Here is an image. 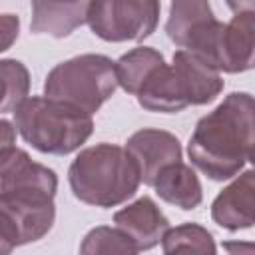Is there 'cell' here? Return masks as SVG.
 <instances>
[{
    "label": "cell",
    "instance_id": "cell-1",
    "mask_svg": "<svg viewBox=\"0 0 255 255\" xmlns=\"http://www.w3.org/2000/svg\"><path fill=\"white\" fill-rule=\"evenodd\" d=\"M255 104L247 92H231L199 118L187 143L191 163L209 179L225 181L243 171L253 157Z\"/></svg>",
    "mask_w": 255,
    "mask_h": 255
},
{
    "label": "cell",
    "instance_id": "cell-2",
    "mask_svg": "<svg viewBox=\"0 0 255 255\" xmlns=\"http://www.w3.org/2000/svg\"><path fill=\"white\" fill-rule=\"evenodd\" d=\"M68 181L76 199L104 209L126 203L141 183L129 151L106 141L90 145L76 155L68 169Z\"/></svg>",
    "mask_w": 255,
    "mask_h": 255
},
{
    "label": "cell",
    "instance_id": "cell-3",
    "mask_svg": "<svg viewBox=\"0 0 255 255\" xmlns=\"http://www.w3.org/2000/svg\"><path fill=\"white\" fill-rule=\"evenodd\" d=\"M12 114L24 141L50 155H68L80 149L94 131L90 114L46 96L24 98Z\"/></svg>",
    "mask_w": 255,
    "mask_h": 255
},
{
    "label": "cell",
    "instance_id": "cell-4",
    "mask_svg": "<svg viewBox=\"0 0 255 255\" xmlns=\"http://www.w3.org/2000/svg\"><path fill=\"white\" fill-rule=\"evenodd\" d=\"M116 62L104 54H80L54 66L44 82V96L96 114L116 92Z\"/></svg>",
    "mask_w": 255,
    "mask_h": 255
},
{
    "label": "cell",
    "instance_id": "cell-5",
    "mask_svg": "<svg viewBox=\"0 0 255 255\" xmlns=\"http://www.w3.org/2000/svg\"><path fill=\"white\" fill-rule=\"evenodd\" d=\"M159 0H90L86 24L106 42H141L159 22Z\"/></svg>",
    "mask_w": 255,
    "mask_h": 255
},
{
    "label": "cell",
    "instance_id": "cell-6",
    "mask_svg": "<svg viewBox=\"0 0 255 255\" xmlns=\"http://www.w3.org/2000/svg\"><path fill=\"white\" fill-rule=\"evenodd\" d=\"M58 175L48 165L30 157L28 151L10 145L0 151V199L54 201Z\"/></svg>",
    "mask_w": 255,
    "mask_h": 255
},
{
    "label": "cell",
    "instance_id": "cell-7",
    "mask_svg": "<svg viewBox=\"0 0 255 255\" xmlns=\"http://www.w3.org/2000/svg\"><path fill=\"white\" fill-rule=\"evenodd\" d=\"M219 24L221 22L215 18L209 0H171L165 32L175 46L203 58Z\"/></svg>",
    "mask_w": 255,
    "mask_h": 255
},
{
    "label": "cell",
    "instance_id": "cell-8",
    "mask_svg": "<svg viewBox=\"0 0 255 255\" xmlns=\"http://www.w3.org/2000/svg\"><path fill=\"white\" fill-rule=\"evenodd\" d=\"M171 74L173 88L183 110L187 106L211 104L223 90V80L219 72L183 48L173 54Z\"/></svg>",
    "mask_w": 255,
    "mask_h": 255
},
{
    "label": "cell",
    "instance_id": "cell-9",
    "mask_svg": "<svg viewBox=\"0 0 255 255\" xmlns=\"http://www.w3.org/2000/svg\"><path fill=\"white\" fill-rule=\"evenodd\" d=\"M253 20L255 12H239L231 22L221 24L209 58L213 70L241 74L253 68Z\"/></svg>",
    "mask_w": 255,
    "mask_h": 255
},
{
    "label": "cell",
    "instance_id": "cell-10",
    "mask_svg": "<svg viewBox=\"0 0 255 255\" xmlns=\"http://www.w3.org/2000/svg\"><path fill=\"white\" fill-rule=\"evenodd\" d=\"M126 149L135 159L139 181L149 187L161 167L181 159L179 139L173 133L155 128H143L131 133L126 141Z\"/></svg>",
    "mask_w": 255,
    "mask_h": 255
},
{
    "label": "cell",
    "instance_id": "cell-11",
    "mask_svg": "<svg viewBox=\"0 0 255 255\" xmlns=\"http://www.w3.org/2000/svg\"><path fill=\"white\" fill-rule=\"evenodd\" d=\"M253 193H255V173L253 169H245L241 175L237 173L235 179L223 187L211 203V219L227 229H251L255 223L253 215Z\"/></svg>",
    "mask_w": 255,
    "mask_h": 255
},
{
    "label": "cell",
    "instance_id": "cell-12",
    "mask_svg": "<svg viewBox=\"0 0 255 255\" xmlns=\"http://www.w3.org/2000/svg\"><path fill=\"white\" fill-rule=\"evenodd\" d=\"M114 223L131 239L137 253L153 249L161 241L163 233L169 229V219L163 215L157 203L147 195L116 211Z\"/></svg>",
    "mask_w": 255,
    "mask_h": 255
},
{
    "label": "cell",
    "instance_id": "cell-13",
    "mask_svg": "<svg viewBox=\"0 0 255 255\" xmlns=\"http://www.w3.org/2000/svg\"><path fill=\"white\" fill-rule=\"evenodd\" d=\"M88 6L90 0H30V30L52 38H66L86 24Z\"/></svg>",
    "mask_w": 255,
    "mask_h": 255
},
{
    "label": "cell",
    "instance_id": "cell-14",
    "mask_svg": "<svg viewBox=\"0 0 255 255\" xmlns=\"http://www.w3.org/2000/svg\"><path fill=\"white\" fill-rule=\"evenodd\" d=\"M151 187L155 189L159 199L183 211H191L203 201V187L197 173L181 159L161 167Z\"/></svg>",
    "mask_w": 255,
    "mask_h": 255
},
{
    "label": "cell",
    "instance_id": "cell-15",
    "mask_svg": "<svg viewBox=\"0 0 255 255\" xmlns=\"http://www.w3.org/2000/svg\"><path fill=\"white\" fill-rule=\"evenodd\" d=\"M163 56L149 48V46H139L133 48L129 52H126L124 56H120V60L116 62V78H118V86L135 96L139 92V88L145 84V80L163 64Z\"/></svg>",
    "mask_w": 255,
    "mask_h": 255
},
{
    "label": "cell",
    "instance_id": "cell-16",
    "mask_svg": "<svg viewBox=\"0 0 255 255\" xmlns=\"http://www.w3.org/2000/svg\"><path fill=\"white\" fill-rule=\"evenodd\" d=\"M161 251L165 255L171 253H215V241L213 235L199 223H183L177 227H171L161 237Z\"/></svg>",
    "mask_w": 255,
    "mask_h": 255
},
{
    "label": "cell",
    "instance_id": "cell-17",
    "mask_svg": "<svg viewBox=\"0 0 255 255\" xmlns=\"http://www.w3.org/2000/svg\"><path fill=\"white\" fill-rule=\"evenodd\" d=\"M30 72L18 60H0V114L14 112L16 106L28 98Z\"/></svg>",
    "mask_w": 255,
    "mask_h": 255
},
{
    "label": "cell",
    "instance_id": "cell-18",
    "mask_svg": "<svg viewBox=\"0 0 255 255\" xmlns=\"http://www.w3.org/2000/svg\"><path fill=\"white\" fill-rule=\"evenodd\" d=\"M80 253H84V255H100V253L133 255V253H137V249L122 229L100 225V227H94L86 233V237L80 245Z\"/></svg>",
    "mask_w": 255,
    "mask_h": 255
},
{
    "label": "cell",
    "instance_id": "cell-19",
    "mask_svg": "<svg viewBox=\"0 0 255 255\" xmlns=\"http://www.w3.org/2000/svg\"><path fill=\"white\" fill-rule=\"evenodd\" d=\"M20 34V18L16 14H0V54L10 50Z\"/></svg>",
    "mask_w": 255,
    "mask_h": 255
},
{
    "label": "cell",
    "instance_id": "cell-20",
    "mask_svg": "<svg viewBox=\"0 0 255 255\" xmlns=\"http://www.w3.org/2000/svg\"><path fill=\"white\" fill-rule=\"evenodd\" d=\"M18 245V237H16V231L10 223V219L6 217V213L0 209V255H6V253H12Z\"/></svg>",
    "mask_w": 255,
    "mask_h": 255
},
{
    "label": "cell",
    "instance_id": "cell-21",
    "mask_svg": "<svg viewBox=\"0 0 255 255\" xmlns=\"http://www.w3.org/2000/svg\"><path fill=\"white\" fill-rule=\"evenodd\" d=\"M16 143V126L8 120H0V151Z\"/></svg>",
    "mask_w": 255,
    "mask_h": 255
},
{
    "label": "cell",
    "instance_id": "cell-22",
    "mask_svg": "<svg viewBox=\"0 0 255 255\" xmlns=\"http://www.w3.org/2000/svg\"><path fill=\"white\" fill-rule=\"evenodd\" d=\"M229 10L233 14H239V12H253L255 8V0H225Z\"/></svg>",
    "mask_w": 255,
    "mask_h": 255
},
{
    "label": "cell",
    "instance_id": "cell-23",
    "mask_svg": "<svg viewBox=\"0 0 255 255\" xmlns=\"http://www.w3.org/2000/svg\"><path fill=\"white\" fill-rule=\"evenodd\" d=\"M223 247H225L227 251H231V253H237V251H241V249H243L245 253H249V251L253 249V245H251V243H245V245H239V243H225Z\"/></svg>",
    "mask_w": 255,
    "mask_h": 255
}]
</instances>
